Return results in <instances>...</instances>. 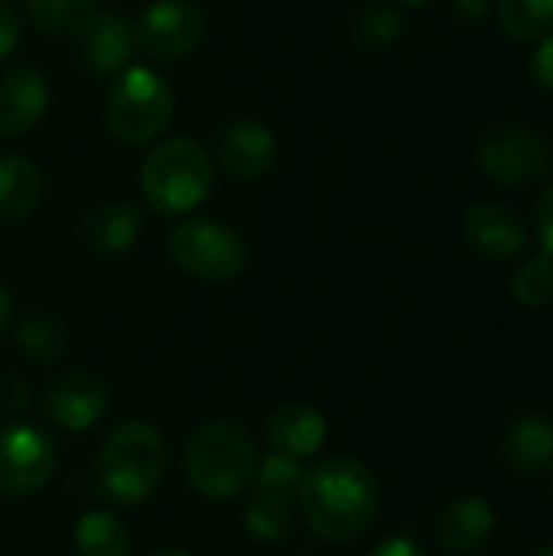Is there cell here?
I'll list each match as a JSON object with an SVG mask.
<instances>
[{"label":"cell","instance_id":"cell-36","mask_svg":"<svg viewBox=\"0 0 553 556\" xmlns=\"http://www.w3.org/2000/svg\"><path fill=\"white\" fill-rule=\"evenodd\" d=\"M404 3H427V0H404Z\"/></svg>","mask_w":553,"mask_h":556},{"label":"cell","instance_id":"cell-28","mask_svg":"<svg viewBox=\"0 0 553 556\" xmlns=\"http://www.w3.org/2000/svg\"><path fill=\"white\" fill-rule=\"evenodd\" d=\"M20 33H23L20 13L13 10L10 0H0V59H7L20 46Z\"/></svg>","mask_w":553,"mask_h":556},{"label":"cell","instance_id":"cell-24","mask_svg":"<svg viewBox=\"0 0 553 556\" xmlns=\"http://www.w3.org/2000/svg\"><path fill=\"white\" fill-rule=\"evenodd\" d=\"M499 23L515 42H538L553 33V0H499Z\"/></svg>","mask_w":553,"mask_h":556},{"label":"cell","instance_id":"cell-6","mask_svg":"<svg viewBox=\"0 0 553 556\" xmlns=\"http://www.w3.org/2000/svg\"><path fill=\"white\" fill-rule=\"evenodd\" d=\"M166 251L183 274L202 283H228L248 264L244 238L218 218L179 222L166 238Z\"/></svg>","mask_w":553,"mask_h":556},{"label":"cell","instance_id":"cell-22","mask_svg":"<svg viewBox=\"0 0 553 556\" xmlns=\"http://www.w3.org/2000/svg\"><path fill=\"white\" fill-rule=\"evenodd\" d=\"M78 556H127L130 554V531L111 511H85L72 531Z\"/></svg>","mask_w":553,"mask_h":556},{"label":"cell","instance_id":"cell-4","mask_svg":"<svg viewBox=\"0 0 553 556\" xmlns=\"http://www.w3.org/2000/svg\"><path fill=\"white\" fill-rule=\"evenodd\" d=\"M215 186V163L209 150L189 137H173L153 147L140 166L143 199L160 215H186L199 208Z\"/></svg>","mask_w":553,"mask_h":556},{"label":"cell","instance_id":"cell-25","mask_svg":"<svg viewBox=\"0 0 553 556\" xmlns=\"http://www.w3.org/2000/svg\"><path fill=\"white\" fill-rule=\"evenodd\" d=\"M349 29H352V39H355L362 49L381 52V49H388L391 42H398V36H401V16H398L391 7L375 3V7L359 10V13L352 16Z\"/></svg>","mask_w":553,"mask_h":556},{"label":"cell","instance_id":"cell-11","mask_svg":"<svg viewBox=\"0 0 553 556\" xmlns=\"http://www.w3.org/2000/svg\"><path fill=\"white\" fill-rule=\"evenodd\" d=\"M212 160L238 182L264 179L277 163V137L261 121H228L212 137Z\"/></svg>","mask_w":553,"mask_h":556},{"label":"cell","instance_id":"cell-21","mask_svg":"<svg viewBox=\"0 0 553 556\" xmlns=\"http://www.w3.org/2000/svg\"><path fill=\"white\" fill-rule=\"evenodd\" d=\"M13 339H16V349L36 365H55L68 352V332L62 329V323L55 316H49L42 309L26 313L16 323Z\"/></svg>","mask_w":553,"mask_h":556},{"label":"cell","instance_id":"cell-13","mask_svg":"<svg viewBox=\"0 0 553 556\" xmlns=\"http://www.w3.org/2000/svg\"><path fill=\"white\" fill-rule=\"evenodd\" d=\"M463 238L476 254H482L489 261H512L525 251L528 228L508 205L486 199V202H476L466 208Z\"/></svg>","mask_w":553,"mask_h":556},{"label":"cell","instance_id":"cell-9","mask_svg":"<svg viewBox=\"0 0 553 556\" xmlns=\"http://www.w3.org/2000/svg\"><path fill=\"white\" fill-rule=\"evenodd\" d=\"M205 39V13L189 0H156L134 23V46L153 62H179Z\"/></svg>","mask_w":553,"mask_h":556},{"label":"cell","instance_id":"cell-14","mask_svg":"<svg viewBox=\"0 0 553 556\" xmlns=\"http://www.w3.org/2000/svg\"><path fill=\"white\" fill-rule=\"evenodd\" d=\"M78 59L95 75H117L127 68L134 55V26L124 13L98 10L78 33H75Z\"/></svg>","mask_w":553,"mask_h":556},{"label":"cell","instance_id":"cell-15","mask_svg":"<svg viewBox=\"0 0 553 556\" xmlns=\"http://www.w3.org/2000/svg\"><path fill=\"white\" fill-rule=\"evenodd\" d=\"M492 531H495V515L489 502L476 495H460L447 502L433 521L437 544L450 556L482 554L492 541Z\"/></svg>","mask_w":553,"mask_h":556},{"label":"cell","instance_id":"cell-7","mask_svg":"<svg viewBox=\"0 0 553 556\" xmlns=\"http://www.w3.org/2000/svg\"><path fill=\"white\" fill-rule=\"evenodd\" d=\"M303 463L287 459L280 453H267L254 472V492L244 502L241 521L248 538L261 544H284L297 528V492L303 479Z\"/></svg>","mask_w":553,"mask_h":556},{"label":"cell","instance_id":"cell-27","mask_svg":"<svg viewBox=\"0 0 553 556\" xmlns=\"http://www.w3.org/2000/svg\"><path fill=\"white\" fill-rule=\"evenodd\" d=\"M29 407V384L23 375L10 371L0 378V410L3 414H23Z\"/></svg>","mask_w":553,"mask_h":556},{"label":"cell","instance_id":"cell-34","mask_svg":"<svg viewBox=\"0 0 553 556\" xmlns=\"http://www.w3.org/2000/svg\"><path fill=\"white\" fill-rule=\"evenodd\" d=\"M150 556H192V554H186V551H173V547H169V551H156V554H150Z\"/></svg>","mask_w":553,"mask_h":556},{"label":"cell","instance_id":"cell-12","mask_svg":"<svg viewBox=\"0 0 553 556\" xmlns=\"http://www.w3.org/2000/svg\"><path fill=\"white\" fill-rule=\"evenodd\" d=\"M108 388L88 375V371H68L62 375L42 401L46 420L55 424L65 433H85L91 427L101 424V417L108 414Z\"/></svg>","mask_w":553,"mask_h":556},{"label":"cell","instance_id":"cell-16","mask_svg":"<svg viewBox=\"0 0 553 556\" xmlns=\"http://www.w3.org/2000/svg\"><path fill=\"white\" fill-rule=\"evenodd\" d=\"M326 417L306 401H284L267 420V440L274 453L306 463L326 443Z\"/></svg>","mask_w":553,"mask_h":556},{"label":"cell","instance_id":"cell-26","mask_svg":"<svg viewBox=\"0 0 553 556\" xmlns=\"http://www.w3.org/2000/svg\"><path fill=\"white\" fill-rule=\"evenodd\" d=\"M512 296L528 306V309H541L553 303V257L551 254H538L531 261H525L515 277H512Z\"/></svg>","mask_w":553,"mask_h":556},{"label":"cell","instance_id":"cell-2","mask_svg":"<svg viewBox=\"0 0 553 556\" xmlns=\"http://www.w3.org/2000/svg\"><path fill=\"white\" fill-rule=\"evenodd\" d=\"M166 472V443L160 430L147 420H124L101 443L95 479L108 505L137 508L163 482Z\"/></svg>","mask_w":553,"mask_h":556},{"label":"cell","instance_id":"cell-1","mask_svg":"<svg viewBox=\"0 0 553 556\" xmlns=\"http://www.w3.org/2000/svg\"><path fill=\"white\" fill-rule=\"evenodd\" d=\"M297 502L316 538L349 544L375 525L381 511V485L365 463L336 456L303 472Z\"/></svg>","mask_w":553,"mask_h":556},{"label":"cell","instance_id":"cell-3","mask_svg":"<svg viewBox=\"0 0 553 556\" xmlns=\"http://www.w3.org/2000/svg\"><path fill=\"white\" fill-rule=\"evenodd\" d=\"M189 485L209 502H231L257 472V450L244 424L215 417L192 430L183 453Z\"/></svg>","mask_w":553,"mask_h":556},{"label":"cell","instance_id":"cell-29","mask_svg":"<svg viewBox=\"0 0 553 556\" xmlns=\"http://www.w3.org/2000/svg\"><path fill=\"white\" fill-rule=\"evenodd\" d=\"M535 222H538V238H541L544 254L553 257V182L541 192V199L535 205Z\"/></svg>","mask_w":553,"mask_h":556},{"label":"cell","instance_id":"cell-23","mask_svg":"<svg viewBox=\"0 0 553 556\" xmlns=\"http://www.w3.org/2000/svg\"><path fill=\"white\" fill-rule=\"evenodd\" d=\"M98 13V0H26L33 29L46 36H75Z\"/></svg>","mask_w":553,"mask_h":556},{"label":"cell","instance_id":"cell-18","mask_svg":"<svg viewBox=\"0 0 553 556\" xmlns=\"http://www.w3.org/2000/svg\"><path fill=\"white\" fill-rule=\"evenodd\" d=\"M140 212L124 199L98 202L81 218V241L95 254H124L140 238Z\"/></svg>","mask_w":553,"mask_h":556},{"label":"cell","instance_id":"cell-33","mask_svg":"<svg viewBox=\"0 0 553 556\" xmlns=\"http://www.w3.org/2000/svg\"><path fill=\"white\" fill-rule=\"evenodd\" d=\"M10 313H13V303H10V293H7V287L0 283V336H3V329L10 326Z\"/></svg>","mask_w":553,"mask_h":556},{"label":"cell","instance_id":"cell-20","mask_svg":"<svg viewBox=\"0 0 553 556\" xmlns=\"http://www.w3.org/2000/svg\"><path fill=\"white\" fill-rule=\"evenodd\" d=\"M42 199V169L23 153L0 156V222L26 218Z\"/></svg>","mask_w":553,"mask_h":556},{"label":"cell","instance_id":"cell-30","mask_svg":"<svg viewBox=\"0 0 553 556\" xmlns=\"http://www.w3.org/2000/svg\"><path fill=\"white\" fill-rule=\"evenodd\" d=\"M531 75H535V81H538L544 91H551L553 94V33L551 36H544L541 46L535 49V55H531Z\"/></svg>","mask_w":553,"mask_h":556},{"label":"cell","instance_id":"cell-17","mask_svg":"<svg viewBox=\"0 0 553 556\" xmlns=\"http://www.w3.org/2000/svg\"><path fill=\"white\" fill-rule=\"evenodd\" d=\"M49 104V85L36 68L0 75V137H20L39 124Z\"/></svg>","mask_w":553,"mask_h":556},{"label":"cell","instance_id":"cell-5","mask_svg":"<svg viewBox=\"0 0 553 556\" xmlns=\"http://www.w3.org/2000/svg\"><path fill=\"white\" fill-rule=\"evenodd\" d=\"M173 88L147 65H127L104 94V127L127 147L153 143L173 121Z\"/></svg>","mask_w":553,"mask_h":556},{"label":"cell","instance_id":"cell-31","mask_svg":"<svg viewBox=\"0 0 553 556\" xmlns=\"http://www.w3.org/2000/svg\"><path fill=\"white\" fill-rule=\"evenodd\" d=\"M368 556H427L424 554V547L411 538V534H394V538H388V541H381L375 551Z\"/></svg>","mask_w":553,"mask_h":556},{"label":"cell","instance_id":"cell-32","mask_svg":"<svg viewBox=\"0 0 553 556\" xmlns=\"http://www.w3.org/2000/svg\"><path fill=\"white\" fill-rule=\"evenodd\" d=\"M489 7H492V0H453V10L466 26H476L479 20H486Z\"/></svg>","mask_w":553,"mask_h":556},{"label":"cell","instance_id":"cell-19","mask_svg":"<svg viewBox=\"0 0 553 556\" xmlns=\"http://www.w3.org/2000/svg\"><path fill=\"white\" fill-rule=\"evenodd\" d=\"M502 463L515 472H538L553 463V420L544 414L518 417L502 433Z\"/></svg>","mask_w":553,"mask_h":556},{"label":"cell","instance_id":"cell-8","mask_svg":"<svg viewBox=\"0 0 553 556\" xmlns=\"http://www.w3.org/2000/svg\"><path fill=\"white\" fill-rule=\"evenodd\" d=\"M476 160L492 182L525 189L551 173L553 150L548 137L528 124H495L479 137Z\"/></svg>","mask_w":553,"mask_h":556},{"label":"cell","instance_id":"cell-35","mask_svg":"<svg viewBox=\"0 0 553 556\" xmlns=\"http://www.w3.org/2000/svg\"><path fill=\"white\" fill-rule=\"evenodd\" d=\"M538 556H553V547H548V551H541V554Z\"/></svg>","mask_w":553,"mask_h":556},{"label":"cell","instance_id":"cell-10","mask_svg":"<svg viewBox=\"0 0 553 556\" xmlns=\"http://www.w3.org/2000/svg\"><path fill=\"white\" fill-rule=\"evenodd\" d=\"M59 450L52 437L33 424H10L0 430V495L23 498L52 479Z\"/></svg>","mask_w":553,"mask_h":556}]
</instances>
